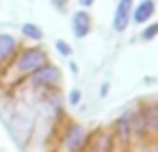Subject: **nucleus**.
Masks as SVG:
<instances>
[{"label":"nucleus","mask_w":158,"mask_h":152,"mask_svg":"<svg viewBox=\"0 0 158 152\" xmlns=\"http://www.w3.org/2000/svg\"><path fill=\"white\" fill-rule=\"evenodd\" d=\"M13 63H15V70H18L20 74H33L37 67H41V65L48 63V57H46V52H44L41 48L33 46V48L20 50Z\"/></svg>","instance_id":"f257e3e1"},{"label":"nucleus","mask_w":158,"mask_h":152,"mask_svg":"<svg viewBox=\"0 0 158 152\" xmlns=\"http://www.w3.org/2000/svg\"><path fill=\"white\" fill-rule=\"evenodd\" d=\"M59 80H61V70L56 65H50V63L37 67L31 74V83L35 87H54V85H59Z\"/></svg>","instance_id":"f03ea898"},{"label":"nucleus","mask_w":158,"mask_h":152,"mask_svg":"<svg viewBox=\"0 0 158 152\" xmlns=\"http://www.w3.org/2000/svg\"><path fill=\"white\" fill-rule=\"evenodd\" d=\"M63 145H65L67 152H80L87 145V130L82 126H78V124L69 126V130H67V135L63 139Z\"/></svg>","instance_id":"7ed1b4c3"},{"label":"nucleus","mask_w":158,"mask_h":152,"mask_svg":"<svg viewBox=\"0 0 158 152\" xmlns=\"http://www.w3.org/2000/svg\"><path fill=\"white\" fill-rule=\"evenodd\" d=\"M130 13H132V0H119L117 11H115V20H113V28L117 33L126 31V26L130 24Z\"/></svg>","instance_id":"20e7f679"},{"label":"nucleus","mask_w":158,"mask_h":152,"mask_svg":"<svg viewBox=\"0 0 158 152\" xmlns=\"http://www.w3.org/2000/svg\"><path fill=\"white\" fill-rule=\"evenodd\" d=\"M115 130H117V137H119V141L121 143H128L130 139H132V111H123L119 117H117V122H115Z\"/></svg>","instance_id":"39448f33"},{"label":"nucleus","mask_w":158,"mask_h":152,"mask_svg":"<svg viewBox=\"0 0 158 152\" xmlns=\"http://www.w3.org/2000/svg\"><path fill=\"white\" fill-rule=\"evenodd\" d=\"M72 31L76 37H87L91 31V15L87 11H76L72 18Z\"/></svg>","instance_id":"423d86ee"},{"label":"nucleus","mask_w":158,"mask_h":152,"mask_svg":"<svg viewBox=\"0 0 158 152\" xmlns=\"http://www.w3.org/2000/svg\"><path fill=\"white\" fill-rule=\"evenodd\" d=\"M18 44L11 35H0V63H5L13 52H15Z\"/></svg>","instance_id":"0eeeda50"},{"label":"nucleus","mask_w":158,"mask_h":152,"mask_svg":"<svg viewBox=\"0 0 158 152\" xmlns=\"http://www.w3.org/2000/svg\"><path fill=\"white\" fill-rule=\"evenodd\" d=\"M152 15H154V2L152 0H143V2L136 7V11H134V22L136 24H145Z\"/></svg>","instance_id":"6e6552de"},{"label":"nucleus","mask_w":158,"mask_h":152,"mask_svg":"<svg viewBox=\"0 0 158 152\" xmlns=\"http://www.w3.org/2000/svg\"><path fill=\"white\" fill-rule=\"evenodd\" d=\"M22 35H24V37H28V39L39 41V39L44 37V31H41L39 26H35V24H22Z\"/></svg>","instance_id":"1a4fd4ad"},{"label":"nucleus","mask_w":158,"mask_h":152,"mask_svg":"<svg viewBox=\"0 0 158 152\" xmlns=\"http://www.w3.org/2000/svg\"><path fill=\"white\" fill-rule=\"evenodd\" d=\"M156 35H158V22L152 24V26H147V28L143 31V41H152Z\"/></svg>","instance_id":"9d476101"},{"label":"nucleus","mask_w":158,"mask_h":152,"mask_svg":"<svg viewBox=\"0 0 158 152\" xmlns=\"http://www.w3.org/2000/svg\"><path fill=\"white\" fill-rule=\"evenodd\" d=\"M56 50H59V52H61L63 57H69V54H72V48H69V46H67L65 41H61V39L56 41Z\"/></svg>","instance_id":"9b49d317"},{"label":"nucleus","mask_w":158,"mask_h":152,"mask_svg":"<svg viewBox=\"0 0 158 152\" xmlns=\"http://www.w3.org/2000/svg\"><path fill=\"white\" fill-rule=\"evenodd\" d=\"M78 102H80V91H78V89H72V91H69V104L76 106Z\"/></svg>","instance_id":"f8f14e48"},{"label":"nucleus","mask_w":158,"mask_h":152,"mask_svg":"<svg viewBox=\"0 0 158 152\" xmlns=\"http://www.w3.org/2000/svg\"><path fill=\"white\" fill-rule=\"evenodd\" d=\"M106 93H108V83H104L102 89H100V96H102V98H106Z\"/></svg>","instance_id":"ddd939ff"},{"label":"nucleus","mask_w":158,"mask_h":152,"mask_svg":"<svg viewBox=\"0 0 158 152\" xmlns=\"http://www.w3.org/2000/svg\"><path fill=\"white\" fill-rule=\"evenodd\" d=\"M80 5H82V7H91V5H93V0H80Z\"/></svg>","instance_id":"4468645a"},{"label":"nucleus","mask_w":158,"mask_h":152,"mask_svg":"<svg viewBox=\"0 0 158 152\" xmlns=\"http://www.w3.org/2000/svg\"><path fill=\"white\" fill-rule=\"evenodd\" d=\"M156 109H158V106H156Z\"/></svg>","instance_id":"2eb2a0df"}]
</instances>
